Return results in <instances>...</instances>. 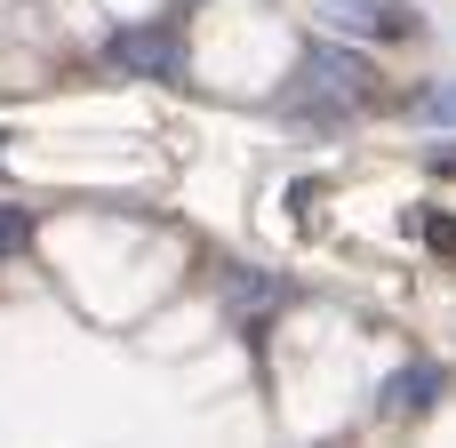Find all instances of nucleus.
<instances>
[{"instance_id": "nucleus-7", "label": "nucleus", "mask_w": 456, "mask_h": 448, "mask_svg": "<svg viewBox=\"0 0 456 448\" xmlns=\"http://www.w3.org/2000/svg\"><path fill=\"white\" fill-rule=\"evenodd\" d=\"M417 224H425V232H433V240H441V248L456 257V224H449V216H417Z\"/></svg>"}, {"instance_id": "nucleus-3", "label": "nucleus", "mask_w": 456, "mask_h": 448, "mask_svg": "<svg viewBox=\"0 0 456 448\" xmlns=\"http://www.w3.org/2000/svg\"><path fill=\"white\" fill-rule=\"evenodd\" d=\"M305 80H329V88H345L353 104L369 96V64H361L353 48H313V56H305Z\"/></svg>"}, {"instance_id": "nucleus-4", "label": "nucleus", "mask_w": 456, "mask_h": 448, "mask_svg": "<svg viewBox=\"0 0 456 448\" xmlns=\"http://www.w3.org/2000/svg\"><path fill=\"white\" fill-rule=\"evenodd\" d=\"M433 393H441V369H409V385H401V393H393L385 409H401V417H409V409H425Z\"/></svg>"}, {"instance_id": "nucleus-8", "label": "nucleus", "mask_w": 456, "mask_h": 448, "mask_svg": "<svg viewBox=\"0 0 456 448\" xmlns=\"http://www.w3.org/2000/svg\"><path fill=\"white\" fill-rule=\"evenodd\" d=\"M433 112H441V120H456V88H441V96H433Z\"/></svg>"}, {"instance_id": "nucleus-1", "label": "nucleus", "mask_w": 456, "mask_h": 448, "mask_svg": "<svg viewBox=\"0 0 456 448\" xmlns=\"http://www.w3.org/2000/svg\"><path fill=\"white\" fill-rule=\"evenodd\" d=\"M176 56H184V48H176V32H168V24L120 32V40L104 48V64H112V72H152V80H176V72H184Z\"/></svg>"}, {"instance_id": "nucleus-5", "label": "nucleus", "mask_w": 456, "mask_h": 448, "mask_svg": "<svg viewBox=\"0 0 456 448\" xmlns=\"http://www.w3.org/2000/svg\"><path fill=\"white\" fill-rule=\"evenodd\" d=\"M16 248H32V216L0 200V257H16Z\"/></svg>"}, {"instance_id": "nucleus-6", "label": "nucleus", "mask_w": 456, "mask_h": 448, "mask_svg": "<svg viewBox=\"0 0 456 448\" xmlns=\"http://www.w3.org/2000/svg\"><path fill=\"white\" fill-rule=\"evenodd\" d=\"M329 8H337L345 24H361V32H385V8H377V0H329Z\"/></svg>"}, {"instance_id": "nucleus-2", "label": "nucleus", "mask_w": 456, "mask_h": 448, "mask_svg": "<svg viewBox=\"0 0 456 448\" xmlns=\"http://www.w3.org/2000/svg\"><path fill=\"white\" fill-rule=\"evenodd\" d=\"M289 120H297V128H345V120H353V96H345V88H329V80H297Z\"/></svg>"}]
</instances>
